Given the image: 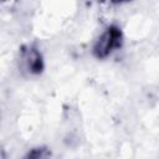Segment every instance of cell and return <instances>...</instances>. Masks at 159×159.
I'll return each mask as SVG.
<instances>
[{"instance_id": "6da1fadb", "label": "cell", "mask_w": 159, "mask_h": 159, "mask_svg": "<svg viewBox=\"0 0 159 159\" xmlns=\"http://www.w3.org/2000/svg\"><path fill=\"white\" fill-rule=\"evenodd\" d=\"M123 42H124V35L122 29L118 25L112 24L96 40L92 47V55L97 60H104L109 57L113 52L122 48Z\"/></svg>"}, {"instance_id": "7a4b0ae2", "label": "cell", "mask_w": 159, "mask_h": 159, "mask_svg": "<svg viewBox=\"0 0 159 159\" xmlns=\"http://www.w3.org/2000/svg\"><path fill=\"white\" fill-rule=\"evenodd\" d=\"M20 67L31 76H39L45 70V61L41 51L34 43L24 45L20 48Z\"/></svg>"}, {"instance_id": "3957f363", "label": "cell", "mask_w": 159, "mask_h": 159, "mask_svg": "<svg viewBox=\"0 0 159 159\" xmlns=\"http://www.w3.org/2000/svg\"><path fill=\"white\" fill-rule=\"evenodd\" d=\"M52 153L46 145H39L30 149L22 159H51Z\"/></svg>"}]
</instances>
